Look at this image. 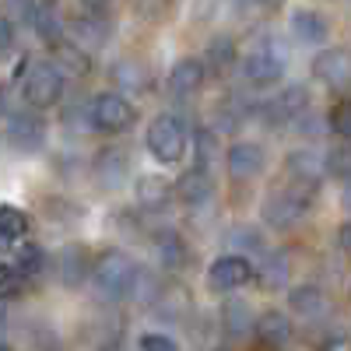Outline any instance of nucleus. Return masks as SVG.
<instances>
[{"mask_svg":"<svg viewBox=\"0 0 351 351\" xmlns=\"http://www.w3.org/2000/svg\"><path fill=\"white\" fill-rule=\"evenodd\" d=\"M134 274H137V263L123 253V250H106L92 260V281L99 288V295L106 302H123L130 299V288H134Z\"/></svg>","mask_w":351,"mask_h":351,"instance_id":"f257e3e1","label":"nucleus"},{"mask_svg":"<svg viewBox=\"0 0 351 351\" xmlns=\"http://www.w3.org/2000/svg\"><path fill=\"white\" fill-rule=\"evenodd\" d=\"M137 120V109L134 102H127L123 95L116 92H102L95 99H88V127L99 130V134H127Z\"/></svg>","mask_w":351,"mask_h":351,"instance_id":"f03ea898","label":"nucleus"},{"mask_svg":"<svg viewBox=\"0 0 351 351\" xmlns=\"http://www.w3.org/2000/svg\"><path fill=\"white\" fill-rule=\"evenodd\" d=\"M243 77L253 88H271L285 77V49L274 46L271 39H260L246 49L243 56Z\"/></svg>","mask_w":351,"mask_h":351,"instance_id":"7ed1b4c3","label":"nucleus"},{"mask_svg":"<svg viewBox=\"0 0 351 351\" xmlns=\"http://www.w3.org/2000/svg\"><path fill=\"white\" fill-rule=\"evenodd\" d=\"M144 144H148V152L155 162L162 165H176L186 152V130L183 123L176 120V116H155L148 134H144Z\"/></svg>","mask_w":351,"mask_h":351,"instance_id":"20e7f679","label":"nucleus"},{"mask_svg":"<svg viewBox=\"0 0 351 351\" xmlns=\"http://www.w3.org/2000/svg\"><path fill=\"white\" fill-rule=\"evenodd\" d=\"M46 120L32 109H21V112H11L8 116V127H4V141L14 155H36L46 148Z\"/></svg>","mask_w":351,"mask_h":351,"instance_id":"39448f33","label":"nucleus"},{"mask_svg":"<svg viewBox=\"0 0 351 351\" xmlns=\"http://www.w3.org/2000/svg\"><path fill=\"white\" fill-rule=\"evenodd\" d=\"M309 197L313 190H302V186H281L274 193L263 197V221H267L271 228H291L309 208Z\"/></svg>","mask_w":351,"mask_h":351,"instance_id":"423d86ee","label":"nucleus"},{"mask_svg":"<svg viewBox=\"0 0 351 351\" xmlns=\"http://www.w3.org/2000/svg\"><path fill=\"white\" fill-rule=\"evenodd\" d=\"M21 99L28 102V109L39 112V109H49L64 99V77L56 74L46 60L36 64V67H28L25 74V84H21Z\"/></svg>","mask_w":351,"mask_h":351,"instance_id":"0eeeda50","label":"nucleus"},{"mask_svg":"<svg viewBox=\"0 0 351 351\" xmlns=\"http://www.w3.org/2000/svg\"><path fill=\"white\" fill-rule=\"evenodd\" d=\"M253 278H256V263L250 256H239V253H225L208 267V288L211 291H236Z\"/></svg>","mask_w":351,"mask_h":351,"instance_id":"6e6552de","label":"nucleus"},{"mask_svg":"<svg viewBox=\"0 0 351 351\" xmlns=\"http://www.w3.org/2000/svg\"><path fill=\"white\" fill-rule=\"evenodd\" d=\"M260 112H263V120H267V127H281L288 120H302V116L309 112V88L306 84H288L285 92L274 95Z\"/></svg>","mask_w":351,"mask_h":351,"instance_id":"1a4fd4ad","label":"nucleus"},{"mask_svg":"<svg viewBox=\"0 0 351 351\" xmlns=\"http://www.w3.org/2000/svg\"><path fill=\"white\" fill-rule=\"evenodd\" d=\"M92 176L102 190H123L127 180H130V155L123 148H116V144H109V148H102L95 155Z\"/></svg>","mask_w":351,"mask_h":351,"instance_id":"9d476101","label":"nucleus"},{"mask_svg":"<svg viewBox=\"0 0 351 351\" xmlns=\"http://www.w3.org/2000/svg\"><path fill=\"white\" fill-rule=\"evenodd\" d=\"M285 172H288L291 180H295V186H302V190H316L319 183L327 180V172H324V155L313 152V148H295V152H288Z\"/></svg>","mask_w":351,"mask_h":351,"instance_id":"9b49d317","label":"nucleus"},{"mask_svg":"<svg viewBox=\"0 0 351 351\" xmlns=\"http://www.w3.org/2000/svg\"><path fill=\"white\" fill-rule=\"evenodd\" d=\"M263 148L253 141H236L232 148L225 152V169L232 180H256V176L263 172Z\"/></svg>","mask_w":351,"mask_h":351,"instance_id":"f8f14e48","label":"nucleus"},{"mask_svg":"<svg viewBox=\"0 0 351 351\" xmlns=\"http://www.w3.org/2000/svg\"><path fill=\"white\" fill-rule=\"evenodd\" d=\"M49 67L60 77H88L92 56L84 49H77L71 39H56V43H49Z\"/></svg>","mask_w":351,"mask_h":351,"instance_id":"ddd939ff","label":"nucleus"},{"mask_svg":"<svg viewBox=\"0 0 351 351\" xmlns=\"http://www.w3.org/2000/svg\"><path fill=\"white\" fill-rule=\"evenodd\" d=\"M172 197H180L186 208H204V204L215 197V176L200 172V169H186L180 180H176Z\"/></svg>","mask_w":351,"mask_h":351,"instance_id":"4468645a","label":"nucleus"},{"mask_svg":"<svg viewBox=\"0 0 351 351\" xmlns=\"http://www.w3.org/2000/svg\"><path fill=\"white\" fill-rule=\"evenodd\" d=\"M313 77L324 81L327 88H334V92H344V84H348V49L327 46L313 60Z\"/></svg>","mask_w":351,"mask_h":351,"instance_id":"2eb2a0df","label":"nucleus"},{"mask_svg":"<svg viewBox=\"0 0 351 351\" xmlns=\"http://www.w3.org/2000/svg\"><path fill=\"white\" fill-rule=\"evenodd\" d=\"M64 32H67L64 39H71L77 49L92 53V49H102V46H106L109 28H106L102 18H95V14H81V18H74V21L64 25Z\"/></svg>","mask_w":351,"mask_h":351,"instance_id":"dca6fc26","label":"nucleus"},{"mask_svg":"<svg viewBox=\"0 0 351 351\" xmlns=\"http://www.w3.org/2000/svg\"><path fill=\"white\" fill-rule=\"evenodd\" d=\"M204 77H208V67H204V60H193V56H186V60H176L172 71H169V92L172 95H197L204 88Z\"/></svg>","mask_w":351,"mask_h":351,"instance_id":"f3484780","label":"nucleus"},{"mask_svg":"<svg viewBox=\"0 0 351 351\" xmlns=\"http://www.w3.org/2000/svg\"><path fill=\"white\" fill-rule=\"evenodd\" d=\"M288 309L302 319H316L330 309V299L319 285H295V288H288Z\"/></svg>","mask_w":351,"mask_h":351,"instance_id":"a211bd4d","label":"nucleus"},{"mask_svg":"<svg viewBox=\"0 0 351 351\" xmlns=\"http://www.w3.org/2000/svg\"><path fill=\"white\" fill-rule=\"evenodd\" d=\"M253 330H256V337L267 344L271 351H278V348H285L291 341V319L281 309H267V313H260L253 319Z\"/></svg>","mask_w":351,"mask_h":351,"instance_id":"6ab92c4d","label":"nucleus"},{"mask_svg":"<svg viewBox=\"0 0 351 351\" xmlns=\"http://www.w3.org/2000/svg\"><path fill=\"white\" fill-rule=\"evenodd\" d=\"M291 36H295L299 43H306V46H319V43H327L330 39V21L319 14V11H295L291 14Z\"/></svg>","mask_w":351,"mask_h":351,"instance_id":"aec40b11","label":"nucleus"},{"mask_svg":"<svg viewBox=\"0 0 351 351\" xmlns=\"http://www.w3.org/2000/svg\"><path fill=\"white\" fill-rule=\"evenodd\" d=\"M137 204H141V211H169V204H172V183L165 180V176H141L137 180Z\"/></svg>","mask_w":351,"mask_h":351,"instance_id":"412c9836","label":"nucleus"},{"mask_svg":"<svg viewBox=\"0 0 351 351\" xmlns=\"http://www.w3.org/2000/svg\"><path fill=\"white\" fill-rule=\"evenodd\" d=\"M109 77H112V84L120 88V92H127V95H141L144 88L152 84L148 67L137 64V60H116V64L109 67Z\"/></svg>","mask_w":351,"mask_h":351,"instance_id":"4be33fe9","label":"nucleus"},{"mask_svg":"<svg viewBox=\"0 0 351 351\" xmlns=\"http://www.w3.org/2000/svg\"><path fill=\"white\" fill-rule=\"evenodd\" d=\"M92 274V256H88L84 246H64L60 253V281L67 288H77L84 285V278Z\"/></svg>","mask_w":351,"mask_h":351,"instance_id":"5701e85b","label":"nucleus"},{"mask_svg":"<svg viewBox=\"0 0 351 351\" xmlns=\"http://www.w3.org/2000/svg\"><path fill=\"white\" fill-rule=\"evenodd\" d=\"M46 263H49V256H46V250L39 243H18L14 246V263H11V267L25 281H36L39 274H46Z\"/></svg>","mask_w":351,"mask_h":351,"instance_id":"b1692460","label":"nucleus"},{"mask_svg":"<svg viewBox=\"0 0 351 351\" xmlns=\"http://www.w3.org/2000/svg\"><path fill=\"white\" fill-rule=\"evenodd\" d=\"M221 327H225L228 337L250 334V330H253V309H250V302H246V299H228V302L221 306Z\"/></svg>","mask_w":351,"mask_h":351,"instance_id":"393cba45","label":"nucleus"},{"mask_svg":"<svg viewBox=\"0 0 351 351\" xmlns=\"http://www.w3.org/2000/svg\"><path fill=\"white\" fill-rule=\"evenodd\" d=\"M32 25H36V32H39V39H43L46 46L56 43V39H64V21H60V11H56L53 0H43V4H36Z\"/></svg>","mask_w":351,"mask_h":351,"instance_id":"a878e982","label":"nucleus"},{"mask_svg":"<svg viewBox=\"0 0 351 351\" xmlns=\"http://www.w3.org/2000/svg\"><path fill=\"white\" fill-rule=\"evenodd\" d=\"M155 253H158V267L165 271L186 267V243L176 232H162V239H155Z\"/></svg>","mask_w":351,"mask_h":351,"instance_id":"bb28decb","label":"nucleus"},{"mask_svg":"<svg viewBox=\"0 0 351 351\" xmlns=\"http://www.w3.org/2000/svg\"><path fill=\"white\" fill-rule=\"evenodd\" d=\"M28 228H32V221H28V215L21 208H14V204H0V236H8L18 246L28 236Z\"/></svg>","mask_w":351,"mask_h":351,"instance_id":"cd10ccee","label":"nucleus"},{"mask_svg":"<svg viewBox=\"0 0 351 351\" xmlns=\"http://www.w3.org/2000/svg\"><path fill=\"white\" fill-rule=\"evenodd\" d=\"M215 152H218V130H211V127H197V134H193V155H197V165H193V169L211 172V165H215Z\"/></svg>","mask_w":351,"mask_h":351,"instance_id":"c85d7f7f","label":"nucleus"},{"mask_svg":"<svg viewBox=\"0 0 351 351\" xmlns=\"http://www.w3.org/2000/svg\"><path fill=\"white\" fill-rule=\"evenodd\" d=\"M239 60V49H236V39H228V36H215L211 46H208V64L215 71H228V67H236ZM204 64V67H208Z\"/></svg>","mask_w":351,"mask_h":351,"instance_id":"c756f323","label":"nucleus"},{"mask_svg":"<svg viewBox=\"0 0 351 351\" xmlns=\"http://www.w3.org/2000/svg\"><path fill=\"white\" fill-rule=\"evenodd\" d=\"M28 291V281L11 267V263H0V306L11 302V299H21Z\"/></svg>","mask_w":351,"mask_h":351,"instance_id":"7c9ffc66","label":"nucleus"},{"mask_svg":"<svg viewBox=\"0 0 351 351\" xmlns=\"http://www.w3.org/2000/svg\"><path fill=\"white\" fill-rule=\"evenodd\" d=\"M324 172H327V180H348V172H351V152H348V144H337V148H330L324 155Z\"/></svg>","mask_w":351,"mask_h":351,"instance_id":"2f4dec72","label":"nucleus"},{"mask_svg":"<svg viewBox=\"0 0 351 351\" xmlns=\"http://www.w3.org/2000/svg\"><path fill=\"white\" fill-rule=\"evenodd\" d=\"M260 281H263V285H271V288H281V285L288 281V253H285V250L267 253V263H263Z\"/></svg>","mask_w":351,"mask_h":351,"instance_id":"473e14b6","label":"nucleus"},{"mask_svg":"<svg viewBox=\"0 0 351 351\" xmlns=\"http://www.w3.org/2000/svg\"><path fill=\"white\" fill-rule=\"evenodd\" d=\"M324 127H327L330 134H337L341 141H348V134H351V109H348V102H344V99L330 106V112H327Z\"/></svg>","mask_w":351,"mask_h":351,"instance_id":"72a5a7b5","label":"nucleus"},{"mask_svg":"<svg viewBox=\"0 0 351 351\" xmlns=\"http://www.w3.org/2000/svg\"><path fill=\"white\" fill-rule=\"evenodd\" d=\"M137 348H141V351H180V344H176V337H169V334H158V330H148V334H141Z\"/></svg>","mask_w":351,"mask_h":351,"instance_id":"f704fd0d","label":"nucleus"},{"mask_svg":"<svg viewBox=\"0 0 351 351\" xmlns=\"http://www.w3.org/2000/svg\"><path fill=\"white\" fill-rule=\"evenodd\" d=\"M232 243H236L239 256H246V250H263V239H260V232H256L253 225H246V228H236V232H232Z\"/></svg>","mask_w":351,"mask_h":351,"instance_id":"c9c22d12","label":"nucleus"},{"mask_svg":"<svg viewBox=\"0 0 351 351\" xmlns=\"http://www.w3.org/2000/svg\"><path fill=\"white\" fill-rule=\"evenodd\" d=\"M11 46H14V25H11V18L0 14V53H8Z\"/></svg>","mask_w":351,"mask_h":351,"instance_id":"e433bc0d","label":"nucleus"},{"mask_svg":"<svg viewBox=\"0 0 351 351\" xmlns=\"http://www.w3.org/2000/svg\"><path fill=\"white\" fill-rule=\"evenodd\" d=\"M165 4H169V0H134V8H137L144 18H155V14H162V11H165Z\"/></svg>","mask_w":351,"mask_h":351,"instance_id":"4c0bfd02","label":"nucleus"},{"mask_svg":"<svg viewBox=\"0 0 351 351\" xmlns=\"http://www.w3.org/2000/svg\"><path fill=\"white\" fill-rule=\"evenodd\" d=\"M11 4V11L18 14V21H32V14H36V0H8Z\"/></svg>","mask_w":351,"mask_h":351,"instance_id":"58836bf2","label":"nucleus"},{"mask_svg":"<svg viewBox=\"0 0 351 351\" xmlns=\"http://www.w3.org/2000/svg\"><path fill=\"white\" fill-rule=\"evenodd\" d=\"M319 351H348V341H344V334H334V337H327Z\"/></svg>","mask_w":351,"mask_h":351,"instance_id":"ea45409f","label":"nucleus"},{"mask_svg":"<svg viewBox=\"0 0 351 351\" xmlns=\"http://www.w3.org/2000/svg\"><path fill=\"white\" fill-rule=\"evenodd\" d=\"M81 4H84L88 11H106V8L112 4V0H81Z\"/></svg>","mask_w":351,"mask_h":351,"instance_id":"a19ab883","label":"nucleus"},{"mask_svg":"<svg viewBox=\"0 0 351 351\" xmlns=\"http://www.w3.org/2000/svg\"><path fill=\"white\" fill-rule=\"evenodd\" d=\"M25 74H28V56H21V60H18V67H14V81L25 77Z\"/></svg>","mask_w":351,"mask_h":351,"instance_id":"79ce46f5","label":"nucleus"},{"mask_svg":"<svg viewBox=\"0 0 351 351\" xmlns=\"http://www.w3.org/2000/svg\"><path fill=\"white\" fill-rule=\"evenodd\" d=\"M337 246L348 250V225H341V232H337Z\"/></svg>","mask_w":351,"mask_h":351,"instance_id":"37998d69","label":"nucleus"},{"mask_svg":"<svg viewBox=\"0 0 351 351\" xmlns=\"http://www.w3.org/2000/svg\"><path fill=\"white\" fill-rule=\"evenodd\" d=\"M256 4H260V8H271V11H274V8H281V4H285V0H256Z\"/></svg>","mask_w":351,"mask_h":351,"instance_id":"c03bdc74","label":"nucleus"},{"mask_svg":"<svg viewBox=\"0 0 351 351\" xmlns=\"http://www.w3.org/2000/svg\"><path fill=\"white\" fill-rule=\"evenodd\" d=\"M236 4H239V8H253V4H256V0H236Z\"/></svg>","mask_w":351,"mask_h":351,"instance_id":"a18cd8bd","label":"nucleus"},{"mask_svg":"<svg viewBox=\"0 0 351 351\" xmlns=\"http://www.w3.org/2000/svg\"><path fill=\"white\" fill-rule=\"evenodd\" d=\"M0 351H11V348H8V344H4V341H0Z\"/></svg>","mask_w":351,"mask_h":351,"instance_id":"49530a36","label":"nucleus"},{"mask_svg":"<svg viewBox=\"0 0 351 351\" xmlns=\"http://www.w3.org/2000/svg\"><path fill=\"white\" fill-rule=\"evenodd\" d=\"M218 351H221V348H218Z\"/></svg>","mask_w":351,"mask_h":351,"instance_id":"de8ad7c7","label":"nucleus"}]
</instances>
